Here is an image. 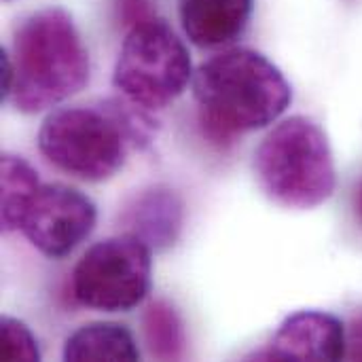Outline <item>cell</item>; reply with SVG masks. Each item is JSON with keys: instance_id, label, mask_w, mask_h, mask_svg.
<instances>
[{"instance_id": "1", "label": "cell", "mask_w": 362, "mask_h": 362, "mask_svg": "<svg viewBox=\"0 0 362 362\" xmlns=\"http://www.w3.org/2000/svg\"><path fill=\"white\" fill-rule=\"evenodd\" d=\"M193 95L199 127L216 146L267 127L293 102L282 70L252 49H227L204 62L193 74Z\"/></svg>"}, {"instance_id": "2", "label": "cell", "mask_w": 362, "mask_h": 362, "mask_svg": "<svg viewBox=\"0 0 362 362\" xmlns=\"http://www.w3.org/2000/svg\"><path fill=\"white\" fill-rule=\"evenodd\" d=\"M146 110L127 98L57 108L38 129V148L49 163L78 180H108L132 148L153 140L155 121Z\"/></svg>"}, {"instance_id": "3", "label": "cell", "mask_w": 362, "mask_h": 362, "mask_svg": "<svg viewBox=\"0 0 362 362\" xmlns=\"http://www.w3.org/2000/svg\"><path fill=\"white\" fill-rule=\"evenodd\" d=\"M11 100L34 115L78 93L89 81V51L64 8L47 6L21 19L13 34Z\"/></svg>"}, {"instance_id": "4", "label": "cell", "mask_w": 362, "mask_h": 362, "mask_svg": "<svg viewBox=\"0 0 362 362\" xmlns=\"http://www.w3.org/2000/svg\"><path fill=\"white\" fill-rule=\"evenodd\" d=\"M255 174L269 199L293 210H312L331 199L337 187L327 132L308 117L278 123L255 151Z\"/></svg>"}, {"instance_id": "5", "label": "cell", "mask_w": 362, "mask_h": 362, "mask_svg": "<svg viewBox=\"0 0 362 362\" xmlns=\"http://www.w3.org/2000/svg\"><path fill=\"white\" fill-rule=\"evenodd\" d=\"M193 78L187 45L163 19H148L127 30L112 85L123 98L148 110L163 108L185 93Z\"/></svg>"}, {"instance_id": "6", "label": "cell", "mask_w": 362, "mask_h": 362, "mask_svg": "<svg viewBox=\"0 0 362 362\" xmlns=\"http://www.w3.org/2000/svg\"><path fill=\"white\" fill-rule=\"evenodd\" d=\"M153 250L136 235L121 233L93 244L72 272L74 299L98 312H129L151 291Z\"/></svg>"}, {"instance_id": "7", "label": "cell", "mask_w": 362, "mask_h": 362, "mask_svg": "<svg viewBox=\"0 0 362 362\" xmlns=\"http://www.w3.org/2000/svg\"><path fill=\"white\" fill-rule=\"evenodd\" d=\"M98 221L91 197L68 185H40L32 197L19 231L45 257L62 259L85 242Z\"/></svg>"}, {"instance_id": "8", "label": "cell", "mask_w": 362, "mask_h": 362, "mask_svg": "<svg viewBox=\"0 0 362 362\" xmlns=\"http://www.w3.org/2000/svg\"><path fill=\"white\" fill-rule=\"evenodd\" d=\"M346 327L327 312H297L288 316L272 346L265 352L255 354L259 361H327L346 358Z\"/></svg>"}, {"instance_id": "9", "label": "cell", "mask_w": 362, "mask_h": 362, "mask_svg": "<svg viewBox=\"0 0 362 362\" xmlns=\"http://www.w3.org/2000/svg\"><path fill=\"white\" fill-rule=\"evenodd\" d=\"M119 221L123 233L136 235L155 252H163L176 244L182 231L185 204L174 189L153 185L138 191L123 206Z\"/></svg>"}, {"instance_id": "10", "label": "cell", "mask_w": 362, "mask_h": 362, "mask_svg": "<svg viewBox=\"0 0 362 362\" xmlns=\"http://www.w3.org/2000/svg\"><path fill=\"white\" fill-rule=\"evenodd\" d=\"M252 11L255 0H178L180 25L199 49H218L238 40Z\"/></svg>"}, {"instance_id": "11", "label": "cell", "mask_w": 362, "mask_h": 362, "mask_svg": "<svg viewBox=\"0 0 362 362\" xmlns=\"http://www.w3.org/2000/svg\"><path fill=\"white\" fill-rule=\"evenodd\" d=\"M64 361H140L132 331L117 322H91L74 331L64 344Z\"/></svg>"}, {"instance_id": "12", "label": "cell", "mask_w": 362, "mask_h": 362, "mask_svg": "<svg viewBox=\"0 0 362 362\" xmlns=\"http://www.w3.org/2000/svg\"><path fill=\"white\" fill-rule=\"evenodd\" d=\"M0 180H2V231H19L21 218L40 189L38 176L32 165L19 155L4 153L0 159Z\"/></svg>"}, {"instance_id": "13", "label": "cell", "mask_w": 362, "mask_h": 362, "mask_svg": "<svg viewBox=\"0 0 362 362\" xmlns=\"http://www.w3.org/2000/svg\"><path fill=\"white\" fill-rule=\"evenodd\" d=\"M142 335L148 354L157 361H180L185 354V327L178 312L163 299L146 305L142 314Z\"/></svg>"}, {"instance_id": "14", "label": "cell", "mask_w": 362, "mask_h": 362, "mask_svg": "<svg viewBox=\"0 0 362 362\" xmlns=\"http://www.w3.org/2000/svg\"><path fill=\"white\" fill-rule=\"evenodd\" d=\"M2 358L6 361H40V348L34 333L17 318L4 316L0 320Z\"/></svg>"}, {"instance_id": "15", "label": "cell", "mask_w": 362, "mask_h": 362, "mask_svg": "<svg viewBox=\"0 0 362 362\" xmlns=\"http://www.w3.org/2000/svg\"><path fill=\"white\" fill-rule=\"evenodd\" d=\"M115 17L121 28L132 30L155 17L153 0H115Z\"/></svg>"}, {"instance_id": "16", "label": "cell", "mask_w": 362, "mask_h": 362, "mask_svg": "<svg viewBox=\"0 0 362 362\" xmlns=\"http://www.w3.org/2000/svg\"><path fill=\"white\" fill-rule=\"evenodd\" d=\"M346 358L362 361V312L356 314L346 329Z\"/></svg>"}, {"instance_id": "17", "label": "cell", "mask_w": 362, "mask_h": 362, "mask_svg": "<svg viewBox=\"0 0 362 362\" xmlns=\"http://www.w3.org/2000/svg\"><path fill=\"white\" fill-rule=\"evenodd\" d=\"M13 81H15L13 59H11V55H8L6 51H2V57H0V98H2V100L11 98Z\"/></svg>"}, {"instance_id": "18", "label": "cell", "mask_w": 362, "mask_h": 362, "mask_svg": "<svg viewBox=\"0 0 362 362\" xmlns=\"http://www.w3.org/2000/svg\"><path fill=\"white\" fill-rule=\"evenodd\" d=\"M354 206H356V212H358V218L362 221V180L356 187V195H354Z\"/></svg>"}]
</instances>
